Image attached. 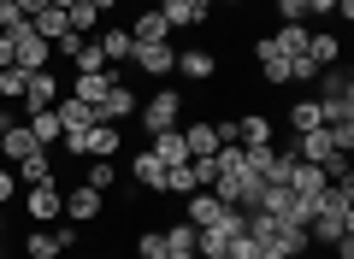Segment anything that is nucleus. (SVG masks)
<instances>
[{"label": "nucleus", "mask_w": 354, "mask_h": 259, "mask_svg": "<svg viewBox=\"0 0 354 259\" xmlns=\"http://www.w3.org/2000/svg\"><path fill=\"white\" fill-rule=\"evenodd\" d=\"M225 6H248V0H225Z\"/></svg>", "instance_id": "obj_43"}, {"label": "nucleus", "mask_w": 354, "mask_h": 259, "mask_svg": "<svg viewBox=\"0 0 354 259\" xmlns=\"http://www.w3.org/2000/svg\"><path fill=\"white\" fill-rule=\"evenodd\" d=\"M177 130H183L189 160H213V153H218V130H213V124H177Z\"/></svg>", "instance_id": "obj_13"}, {"label": "nucleus", "mask_w": 354, "mask_h": 259, "mask_svg": "<svg viewBox=\"0 0 354 259\" xmlns=\"http://www.w3.org/2000/svg\"><path fill=\"white\" fill-rule=\"evenodd\" d=\"M18 183H59V177H53V160H48V148H36L30 153V160H18Z\"/></svg>", "instance_id": "obj_21"}, {"label": "nucleus", "mask_w": 354, "mask_h": 259, "mask_svg": "<svg viewBox=\"0 0 354 259\" xmlns=\"http://www.w3.org/2000/svg\"><path fill=\"white\" fill-rule=\"evenodd\" d=\"M0 153H6L12 165H18V160H30V153H36V136H30V124H18V118L6 124V130H0Z\"/></svg>", "instance_id": "obj_15"}, {"label": "nucleus", "mask_w": 354, "mask_h": 259, "mask_svg": "<svg viewBox=\"0 0 354 259\" xmlns=\"http://www.w3.org/2000/svg\"><path fill=\"white\" fill-rule=\"evenodd\" d=\"M18 106H24L30 118H36V112H53V106H59V77H53V71H30L24 100H18Z\"/></svg>", "instance_id": "obj_4"}, {"label": "nucleus", "mask_w": 354, "mask_h": 259, "mask_svg": "<svg viewBox=\"0 0 354 259\" xmlns=\"http://www.w3.org/2000/svg\"><path fill=\"white\" fill-rule=\"evenodd\" d=\"M165 247H171V253H195V236H201V230H195V224L189 218H177V224H165Z\"/></svg>", "instance_id": "obj_27"}, {"label": "nucleus", "mask_w": 354, "mask_h": 259, "mask_svg": "<svg viewBox=\"0 0 354 259\" xmlns=\"http://www.w3.org/2000/svg\"><path fill=\"white\" fill-rule=\"evenodd\" d=\"M24 212H30L36 224H53V218L65 212V195H59V183H36V189H30V200H24Z\"/></svg>", "instance_id": "obj_7"}, {"label": "nucleus", "mask_w": 354, "mask_h": 259, "mask_svg": "<svg viewBox=\"0 0 354 259\" xmlns=\"http://www.w3.org/2000/svg\"><path fill=\"white\" fill-rule=\"evenodd\" d=\"M88 6H95V12H101V18H106V12H113V6H118V0H88Z\"/></svg>", "instance_id": "obj_39"}, {"label": "nucleus", "mask_w": 354, "mask_h": 259, "mask_svg": "<svg viewBox=\"0 0 354 259\" xmlns=\"http://www.w3.org/2000/svg\"><path fill=\"white\" fill-rule=\"evenodd\" d=\"M0 6H6V0H0Z\"/></svg>", "instance_id": "obj_45"}, {"label": "nucleus", "mask_w": 354, "mask_h": 259, "mask_svg": "<svg viewBox=\"0 0 354 259\" xmlns=\"http://www.w3.org/2000/svg\"><path fill=\"white\" fill-rule=\"evenodd\" d=\"M113 83H118L113 65H106V71H83V77H71V95H77V100H88V106L101 112V100H106V88H113Z\"/></svg>", "instance_id": "obj_9"}, {"label": "nucleus", "mask_w": 354, "mask_h": 259, "mask_svg": "<svg viewBox=\"0 0 354 259\" xmlns=\"http://www.w3.org/2000/svg\"><path fill=\"white\" fill-rule=\"evenodd\" d=\"M136 106H142V100H136V88H130L124 77H118V83L106 88V100H101V118H106V124H124V118H136Z\"/></svg>", "instance_id": "obj_10"}, {"label": "nucleus", "mask_w": 354, "mask_h": 259, "mask_svg": "<svg viewBox=\"0 0 354 259\" xmlns=\"http://www.w3.org/2000/svg\"><path fill=\"white\" fill-rule=\"evenodd\" d=\"M136 259H171L165 236H160V230H142V236H136Z\"/></svg>", "instance_id": "obj_33"}, {"label": "nucleus", "mask_w": 354, "mask_h": 259, "mask_svg": "<svg viewBox=\"0 0 354 259\" xmlns=\"http://www.w3.org/2000/svg\"><path fill=\"white\" fill-rule=\"evenodd\" d=\"M213 71H218V59H213L207 48H183V53H177V71H171V77H189V83H207Z\"/></svg>", "instance_id": "obj_12"}, {"label": "nucleus", "mask_w": 354, "mask_h": 259, "mask_svg": "<svg viewBox=\"0 0 354 259\" xmlns=\"http://www.w3.org/2000/svg\"><path fill=\"white\" fill-rule=\"evenodd\" d=\"M171 259H201V253H171Z\"/></svg>", "instance_id": "obj_42"}, {"label": "nucleus", "mask_w": 354, "mask_h": 259, "mask_svg": "<svg viewBox=\"0 0 354 259\" xmlns=\"http://www.w3.org/2000/svg\"><path fill=\"white\" fill-rule=\"evenodd\" d=\"M225 200H218L213 195V189H195V195H189V224H195V230H213V224H225Z\"/></svg>", "instance_id": "obj_11"}, {"label": "nucleus", "mask_w": 354, "mask_h": 259, "mask_svg": "<svg viewBox=\"0 0 354 259\" xmlns=\"http://www.w3.org/2000/svg\"><path fill=\"white\" fill-rule=\"evenodd\" d=\"M130 41H171V24H165V18L148 6V12H142L136 24H130Z\"/></svg>", "instance_id": "obj_23"}, {"label": "nucleus", "mask_w": 354, "mask_h": 259, "mask_svg": "<svg viewBox=\"0 0 354 259\" xmlns=\"http://www.w3.org/2000/svg\"><path fill=\"white\" fill-rule=\"evenodd\" d=\"M307 224H313L307 242H330V247H337L342 236H354V207H325V200H319V212Z\"/></svg>", "instance_id": "obj_3"}, {"label": "nucleus", "mask_w": 354, "mask_h": 259, "mask_svg": "<svg viewBox=\"0 0 354 259\" xmlns=\"http://www.w3.org/2000/svg\"><path fill=\"white\" fill-rule=\"evenodd\" d=\"M6 65H12V36L0 30V71H6Z\"/></svg>", "instance_id": "obj_37"}, {"label": "nucleus", "mask_w": 354, "mask_h": 259, "mask_svg": "<svg viewBox=\"0 0 354 259\" xmlns=\"http://www.w3.org/2000/svg\"><path fill=\"white\" fill-rule=\"evenodd\" d=\"M24 83H30V71H18V65H6V71H0V100H24Z\"/></svg>", "instance_id": "obj_31"}, {"label": "nucleus", "mask_w": 354, "mask_h": 259, "mask_svg": "<svg viewBox=\"0 0 354 259\" xmlns=\"http://www.w3.org/2000/svg\"><path fill=\"white\" fill-rule=\"evenodd\" d=\"M118 142H124V136H118V124H88V130H83V160H113V153H118Z\"/></svg>", "instance_id": "obj_8"}, {"label": "nucleus", "mask_w": 354, "mask_h": 259, "mask_svg": "<svg viewBox=\"0 0 354 259\" xmlns=\"http://www.w3.org/2000/svg\"><path fill=\"white\" fill-rule=\"evenodd\" d=\"M136 118H142V130H177V124H183V95H177V88H153L148 100H142L136 106Z\"/></svg>", "instance_id": "obj_2"}, {"label": "nucleus", "mask_w": 354, "mask_h": 259, "mask_svg": "<svg viewBox=\"0 0 354 259\" xmlns=\"http://www.w3.org/2000/svg\"><path fill=\"white\" fill-rule=\"evenodd\" d=\"M189 6H195V18H207V12L218 6V0H189Z\"/></svg>", "instance_id": "obj_38"}, {"label": "nucleus", "mask_w": 354, "mask_h": 259, "mask_svg": "<svg viewBox=\"0 0 354 259\" xmlns=\"http://www.w3.org/2000/svg\"><path fill=\"white\" fill-rule=\"evenodd\" d=\"M24 253H30V259H59L65 247H59V236H53V230H36V236L24 242Z\"/></svg>", "instance_id": "obj_28"}, {"label": "nucleus", "mask_w": 354, "mask_h": 259, "mask_svg": "<svg viewBox=\"0 0 354 259\" xmlns=\"http://www.w3.org/2000/svg\"><path fill=\"white\" fill-rule=\"evenodd\" d=\"M153 12H160V18H165V24H171V30H195V24H201V18H195V6H189V0H160Z\"/></svg>", "instance_id": "obj_25"}, {"label": "nucleus", "mask_w": 354, "mask_h": 259, "mask_svg": "<svg viewBox=\"0 0 354 259\" xmlns=\"http://www.w3.org/2000/svg\"><path fill=\"white\" fill-rule=\"evenodd\" d=\"M71 65H77V77H83V71H106V53H101V41H83V48L71 53Z\"/></svg>", "instance_id": "obj_30"}, {"label": "nucleus", "mask_w": 354, "mask_h": 259, "mask_svg": "<svg viewBox=\"0 0 354 259\" xmlns=\"http://www.w3.org/2000/svg\"><path fill=\"white\" fill-rule=\"evenodd\" d=\"M65 18H71V30H77V36H95V30H101V12H95L88 0H77V6H71Z\"/></svg>", "instance_id": "obj_29"}, {"label": "nucleus", "mask_w": 354, "mask_h": 259, "mask_svg": "<svg viewBox=\"0 0 354 259\" xmlns=\"http://www.w3.org/2000/svg\"><path fill=\"white\" fill-rule=\"evenodd\" d=\"M337 12V0H307V18H330Z\"/></svg>", "instance_id": "obj_35"}, {"label": "nucleus", "mask_w": 354, "mask_h": 259, "mask_svg": "<svg viewBox=\"0 0 354 259\" xmlns=\"http://www.w3.org/2000/svg\"><path fill=\"white\" fill-rule=\"evenodd\" d=\"M130 59H136L148 77H171V71H177V48H171V41H136Z\"/></svg>", "instance_id": "obj_6"}, {"label": "nucleus", "mask_w": 354, "mask_h": 259, "mask_svg": "<svg viewBox=\"0 0 354 259\" xmlns=\"http://www.w3.org/2000/svg\"><path fill=\"white\" fill-rule=\"evenodd\" d=\"M307 41H313V24H278L272 48H278L283 59H295V53H307Z\"/></svg>", "instance_id": "obj_20"}, {"label": "nucleus", "mask_w": 354, "mask_h": 259, "mask_svg": "<svg viewBox=\"0 0 354 259\" xmlns=\"http://www.w3.org/2000/svg\"><path fill=\"white\" fill-rule=\"evenodd\" d=\"M12 189H18V177H12V171H0V207L12 200Z\"/></svg>", "instance_id": "obj_36"}, {"label": "nucleus", "mask_w": 354, "mask_h": 259, "mask_svg": "<svg viewBox=\"0 0 354 259\" xmlns=\"http://www.w3.org/2000/svg\"><path fill=\"white\" fill-rule=\"evenodd\" d=\"M48 6H59V12H71V6H77V0H48Z\"/></svg>", "instance_id": "obj_40"}, {"label": "nucleus", "mask_w": 354, "mask_h": 259, "mask_svg": "<svg viewBox=\"0 0 354 259\" xmlns=\"http://www.w3.org/2000/svg\"><path fill=\"white\" fill-rule=\"evenodd\" d=\"M6 124H12V112H6V106H0V130H6Z\"/></svg>", "instance_id": "obj_41"}, {"label": "nucleus", "mask_w": 354, "mask_h": 259, "mask_svg": "<svg viewBox=\"0 0 354 259\" xmlns=\"http://www.w3.org/2000/svg\"><path fill=\"white\" fill-rule=\"evenodd\" d=\"M148 148H153V160H160V165H183V160H189V148H183V130H153Z\"/></svg>", "instance_id": "obj_16"}, {"label": "nucleus", "mask_w": 354, "mask_h": 259, "mask_svg": "<svg viewBox=\"0 0 354 259\" xmlns=\"http://www.w3.org/2000/svg\"><path fill=\"white\" fill-rule=\"evenodd\" d=\"M130 177H136L142 189H153V195H165V165L153 160V148H142V153H136V165H130Z\"/></svg>", "instance_id": "obj_19"}, {"label": "nucleus", "mask_w": 354, "mask_h": 259, "mask_svg": "<svg viewBox=\"0 0 354 259\" xmlns=\"http://www.w3.org/2000/svg\"><path fill=\"white\" fill-rule=\"evenodd\" d=\"M83 183H88V189H101V195H106V189L118 183V171H113V160H88V171H83Z\"/></svg>", "instance_id": "obj_32"}, {"label": "nucleus", "mask_w": 354, "mask_h": 259, "mask_svg": "<svg viewBox=\"0 0 354 259\" xmlns=\"http://www.w3.org/2000/svg\"><path fill=\"white\" fill-rule=\"evenodd\" d=\"M290 83H319V65L307 59V53H295V59H290Z\"/></svg>", "instance_id": "obj_34"}, {"label": "nucleus", "mask_w": 354, "mask_h": 259, "mask_svg": "<svg viewBox=\"0 0 354 259\" xmlns=\"http://www.w3.org/2000/svg\"><path fill=\"white\" fill-rule=\"evenodd\" d=\"M101 207H106L101 189H88V183L65 189V218H71V224H95V218H101Z\"/></svg>", "instance_id": "obj_5"}, {"label": "nucleus", "mask_w": 354, "mask_h": 259, "mask_svg": "<svg viewBox=\"0 0 354 259\" xmlns=\"http://www.w3.org/2000/svg\"><path fill=\"white\" fill-rule=\"evenodd\" d=\"M307 59H313L319 71H330V65L342 59V41L330 36V30H313V41H307Z\"/></svg>", "instance_id": "obj_22"}, {"label": "nucleus", "mask_w": 354, "mask_h": 259, "mask_svg": "<svg viewBox=\"0 0 354 259\" xmlns=\"http://www.w3.org/2000/svg\"><path fill=\"white\" fill-rule=\"evenodd\" d=\"M53 112H59L65 130H88V124H101V112L88 106V100H77V95H59V106H53Z\"/></svg>", "instance_id": "obj_17"}, {"label": "nucleus", "mask_w": 354, "mask_h": 259, "mask_svg": "<svg viewBox=\"0 0 354 259\" xmlns=\"http://www.w3.org/2000/svg\"><path fill=\"white\" fill-rule=\"evenodd\" d=\"M319 118L325 124H354V77L348 71H319Z\"/></svg>", "instance_id": "obj_1"}, {"label": "nucleus", "mask_w": 354, "mask_h": 259, "mask_svg": "<svg viewBox=\"0 0 354 259\" xmlns=\"http://www.w3.org/2000/svg\"><path fill=\"white\" fill-rule=\"evenodd\" d=\"M30 136H36V148H53V142L65 136V124H59V112H36V118H30Z\"/></svg>", "instance_id": "obj_26"}, {"label": "nucleus", "mask_w": 354, "mask_h": 259, "mask_svg": "<svg viewBox=\"0 0 354 259\" xmlns=\"http://www.w3.org/2000/svg\"><path fill=\"white\" fill-rule=\"evenodd\" d=\"M77 259H88V253H77Z\"/></svg>", "instance_id": "obj_44"}, {"label": "nucleus", "mask_w": 354, "mask_h": 259, "mask_svg": "<svg viewBox=\"0 0 354 259\" xmlns=\"http://www.w3.org/2000/svg\"><path fill=\"white\" fill-rule=\"evenodd\" d=\"M319 100H290V136H307V130H319Z\"/></svg>", "instance_id": "obj_24"}, {"label": "nucleus", "mask_w": 354, "mask_h": 259, "mask_svg": "<svg viewBox=\"0 0 354 259\" xmlns=\"http://www.w3.org/2000/svg\"><path fill=\"white\" fill-rule=\"evenodd\" d=\"M88 41H101V53H106V65H124L130 53H136V41H130V30H118V24H106L101 36H88Z\"/></svg>", "instance_id": "obj_18"}, {"label": "nucleus", "mask_w": 354, "mask_h": 259, "mask_svg": "<svg viewBox=\"0 0 354 259\" xmlns=\"http://www.w3.org/2000/svg\"><path fill=\"white\" fill-rule=\"evenodd\" d=\"M236 142L242 148H272V118H266V112H242L236 118Z\"/></svg>", "instance_id": "obj_14"}]
</instances>
